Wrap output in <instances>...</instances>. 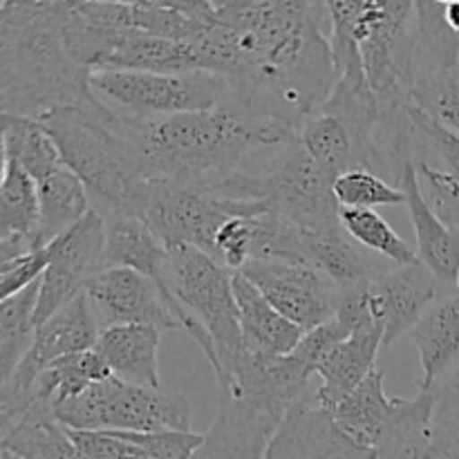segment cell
I'll return each mask as SVG.
<instances>
[{"label":"cell","instance_id":"6da1fadb","mask_svg":"<svg viewBox=\"0 0 459 459\" xmlns=\"http://www.w3.org/2000/svg\"><path fill=\"white\" fill-rule=\"evenodd\" d=\"M204 40L211 72L229 83V101L258 119L299 133L336 83L327 3L220 0Z\"/></svg>","mask_w":459,"mask_h":459},{"label":"cell","instance_id":"7a4b0ae2","mask_svg":"<svg viewBox=\"0 0 459 459\" xmlns=\"http://www.w3.org/2000/svg\"><path fill=\"white\" fill-rule=\"evenodd\" d=\"M119 128L137 151L146 179L182 188L215 186L238 173L254 152L299 139L294 130L258 119L229 99L211 110L184 115L119 117Z\"/></svg>","mask_w":459,"mask_h":459},{"label":"cell","instance_id":"3957f363","mask_svg":"<svg viewBox=\"0 0 459 459\" xmlns=\"http://www.w3.org/2000/svg\"><path fill=\"white\" fill-rule=\"evenodd\" d=\"M65 0H4L0 4V108L40 119L56 108L99 106L90 72L72 54Z\"/></svg>","mask_w":459,"mask_h":459},{"label":"cell","instance_id":"277c9868","mask_svg":"<svg viewBox=\"0 0 459 459\" xmlns=\"http://www.w3.org/2000/svg\"><path fill=\"white\" fill-rule=\"evenodd\" d=\"M39 121L56 142L63 164L85 184L103 218L142 215L151 179L143 175L137 151L110 108L103 103L56 108Z\"/></svg>","mask_w":459,"mask_h":459},{"label":"cell","instance_id":"5b68a950","mask_svg":"<svg viewBox=\"0 0 459 459\" xmlns=\"http://www.w3.org/2000/svg\"><path fill=\"white\" fill-rule=\"evenodd\" d=\"M249 160L260 161V169H240L209 191L222 200L255 204L263 213L282 215L312 236L343 231L334 179L309 157L299 139L254 152Z\"/></svg>","mask_w":459,"mask_h":459},{"label":"cell","instance_id":"8992f818","mask_svg":"<svg viewBox=\"0 0 459 459\" xmlns=\"http://www.w3.org/2000/svg\"><path fill=\"white\" fill-rule=\"evenodd\" d=\"M363 70L381 115L402 117L417 81L415 3L361 0L357 18Z\"/></svg>","mask_w":459,"mask_h":459},{"label":"cell","instance_id":"52a82bcc","mask_svg":"<svg viewBox=\"0 0 459 459\" xmlns=\"http://www.w3.org/2000/svg\"><path fill=\"white\" fill-rule=\"evenodd\" d=\"M233 276L236 273L197 247H169V287L213 341L218 357L213 372L220 388L245 352Z\"/></svg>","mask_w":459,"mask_h":459},{"label":"cell","instance_id":"ba28073f","mask_svg":"<svg viewBox=\"0 0 459 459\" xmlns=\"http://www.w3.org/2000/svg\"><path fill=\"white\" fill-rule=\"evenodd\" d=\"M54 417L67 430L83 433H160L191 430V406L179 393L142 388L117 377L90 385L79 397L54 408Z\"/></svg>","mask_w":459,"mask_h":459},{"label":"cell","instance_id":"9c48e42d","mask_svg":"<svg viewBox=\"0 0 459 459\" xmlns=\"http://www.w3.org/2000/svg\"><path fill=\"white\" fill-rule=\"evenodd\" d=\"M90 88L103 106L130 119L211 110L229 99L227 79L204 70L184 74L97 70L90 72Z\"/></svg>","mask_w":459,"mask_h":459},{"label":"cell","instance_id":"30bf717a","mask_svg":"<svg viewBox=\"0 0 459 459\" xmlns=\"http://www.w3.org/2000/svg\"><path fill=\"white\" fill-rule=\"evenodd\" d=\"M106 218L92 209L76 227L48 245L49 267L40 281L39 325L83 294L90 281L106 269Z\"/></svg>","mask_w":459,"mask_h":459},{"label":"cell","instance_id":"8fae6325","mask_svg":"<svg viewBox=\"0 0 459 459\" xmlns=\"http://www.w3.org/2000/svg\"><path fill=\"white\" fill-rule=\"evenodd\" d=\"M139 220H143L166 247H197L213 258L215 236L231 215L209 188L151 182Z\"/></svg>","mask_w":459,"mask_h":459},{"label":"cell","instance_id":"7c38bea8","mask_svg":"<svg viewBox=\"0 0 459 459\" xmlns=\"http://www.w3.org/2000/svg\"><path fill=\"white\" fill-rule=\"evenodd\" d=\"M240 273L303 332H312L332 321L339 307L341 291L312 264L254 260Z\"/></svg>","mask_w":459,"mask_h":459},{"label":"cell","instance_id":"4fadbf2b","mask_svg":"<svg viewBox=\"0 0 459 459\" xmlns=\"http://www.w3.org/2000/svg\"><path fill=\"white\" fill-rule=\"evenodd\" d=\"M85 296L101 330L117 325H146L161 334L182 330L157 282L134 269H103L85 287Z\"/></svg>","mask_w":459,"mask_h":459},{"label":"cell","instance_id":"5bb4252c","mask_svg":"<svg viewBox=\"0 0 459 459\" xmlns=\"http://www.w3.org/2000/svg\"><path fill=\"white\" fill-rule=\"evenodd\" d=\"M446 287L421 263L377 272L366 282L368 300L377 325L384 330V348L393 345L421 321L426 312L448 296Z\"/></svg>","mask_w":459,"mask_h":459},{"label":"cell","instance_id":"9a60e30c","mask_svg":"<svg viewBox=\"0 0 459 459\" xmlns=\"http://www.w3.org/2000/svg\"><path fill=\"white\" fill-rule=\"evenodd\" d=\"M375 459H459V429L437 420L433 390L394 399Z\"/></svg>","mask_w":459,"mask_h":459},{"label":"cell","instance_id":"2e32d148","mask_svg":"<svg viewBox=\"0 0 459 459\" xmlns=\"http://www.w3.org/2000/svg\"><path fill=\"white\" fill-rule=\"evenodd\" d=\"M267 459H375V453L357 446L316 394L305 393L278 426Z\"/></svg>","mask_w":459,"mask_h":459},{"label":"cell","instance_id":"e0dca14e","mask_svg":"<svg viewBox=\"0 0 459 459\" xmlns=\"http://www.w3.org/2000/svg\"><path fill=\"white\" fill-rule=\"evenodd\" d=\"M282 417L242 397L222 394L204 442L191 459H267V448Z\"/></svg>","mask_w":459,"mask_h":459},{"label":"cell","instance_id":"ac0fdd59","mask_svg":"<svg viewBox=\"0 0 459 459\" xmlns=\"http://www.w3.org/2000/svg\"><path fill=\"white\" fill-rule=\"evenodd\" d=\"M399 186L406 193L408 213L415 227L417 258L446 290L455 287L459 273V231L442 222L429 206L421 193L415 160L406 164Z\"/></svg>","mask_w":459,"mask_h":459},{"label":"cell","instance_id":"d6986e66","mask_svg":"<svg viewBox=\"0 0 459 459\" xmlns=\"http://www.w3.org/2000/svg\"><path fill=\"white\" fill-rule=\"evenodd\" d=\"M233 294L240 312L242 343L247 352L255 357H287L299 348L305 332L291 321H287L263 294L258 287L238 272L233 276Z\"/></svg>","mask_w":459,"mask_h":459},{"label":"cell","instance_id":"ffe728a7","mask_svg":"<svg viewBox=\"0 0 459 459\" xmlns=\"http://www.w3.org/2000/svg\"><path fill=\"white\" fill-rule=\"evenodd\" d=\"M379 348H384L381 327L357 330L343 343L336 345L316 370V375L321 377V385L314 390L318 403L330 412L334 411L352 390H357L368 379L372 370H377Z\"/></svg>","mask_w":459,"mask_h":459},{"label":"cell","instance_id":"44dd1931","mask_svg":"<svg viewBox=\"0 0 459 459\" xmlns=\"http://www.w3.org/2000/svg\"><path fill=\"white\" fill-rule=\"evenodd\" d=\"M160 339L161 332L155 327L117 325L101 330L94 350L124 384L161 388Z\"/></svg>","mask_w":459,"mask_h":459},{"label":"cell","instance_id":"7402d4cb","mask_svg":"<svg viewBox=\"0 0 459 459\" xmlns=\"http://www.w3.org/2000/svg\"><path fill=\"white\" fill-rule=\"evenodd\" d=\"M411 336L420 352V390H435L459 363V294L439 299Z\"/></svg>","mask_w":459,"mask_h":459},{"label":"cell","instance_id":"603a6c76","mask_svg":"<svg viewBox=\"0 0 459 459\" xmlns=\"http://www.w3.org/2000/svg\"><path fill=\"white\" fill-rule=\"evenodd\" d=\"M101 70L184 74V72H200L202 58L193 45L157 39L137 30H126Z\"/></svg>","mask_w":459,"mask_h":459},{"label":"cell","instance_id":"cb8c5ba5","mask_svg":"<svg viewBox=\"0 0 459 459\" xmlns=\"http://www.w3.org/2000/svg\"><path fill=\"white\" fill-rule=\"evenodd\" d=\"M90 193L85 184L67 169L65 164L39 182V229H36V247L52 245L56 238L70 231L81 222L90 211Z\"/></svg>","mask_w":459,"mask_h":459},{"label":"cell","instance_id":"d4e9b609","mask_svg":"<svg viewBox=\"0 0 459 459\" xmlns=\"http://www.w3.org/2000/svg\"><path fill=\"white\" fill-rule=\"evenodd\" d=\"M394 399L385 394L384 370H372L368 379L357 390L348 394L339 406L332 411L339 429L352 439L357 446L375 453L381 442L385 424L393 415Z\"/></svg>","mask_w":459,"mask_h":459},{"label":"cell","instance_id":"484cf974","mask_svg":"<svg viewBox=\"0 0 459 459\" xmlns=\"http://www.w3.org/2000/svg\"><path fill=\"white\" fill-rule=\"evenodd\" d=\"M0 119H3V160L21 166L36 182H43L61 169V151L39 119L9 115V112H3Z\"/></svg>","mask_w":459,"mask_h":459},{"label":"cell","instance_id":"4316f807","mask_svg":"<svg viewBox=\"0 0 459 459\" xmlns=\"http://www.w3.org/2000/svg\"><path fill=\"white\" fill-rule=\"evenodd\" d=\"M3 448L21 459H83L70 430L58 424L54 411L34 403L25 417L3 435Z\"/></svg>","mask_w":459,"mask_h":459},{"label":"cell","instance_id":"83f0119b","mask_svg":"<svg viewBox=\"0 0 459 459\" xmlns=\"http://www.w3.org/2000/svg\"><path fill=\"white\" fill-rule=\"evenodd\" d=\"M112 379V370L97 350L58 359L45 368L34 384V403H45L54 411L67 399L79 397L94 384Z\"/></svg>","mask_w":459,"mask_h":459},{"label":"cell","instance_id":"f1b7e54d","mask_svg":"<svg viewBox=\"0 0 459 459\" xmlns=\"http://www.w3.org/2000/svg\"><path fill=\"white\" fill-rule=\"evenodd\" d=\"M40 281L21 294L0 300V381L12 377L34 343L39 330L36 312L40 300Z\"/></svg>","mask_w":459,"mask_h":459},{"label":"cell","instance_id":"f546056e","mask_svg":"<svg viewBox=\"0 0 459 459\" xmlns=\"http://www.w3.org/2000/svg\"><path fill=\"white\" fill-rule=\"evenodd\" d=\"M417 72L455 70L459 65V34L444 16V0H417ZM417 74V76H420Z\"/></svg>","mask_w":459,"mask_h":459},{"label":"cell","instance_id":"4dcf8cb0","mask_svg":"<svg viewBox=\"0 0 459 459\" xmlns=\"http://www.w3.org/2000/svg\"><path fill=\"white\" fill-rule=\"evenodd\" d=\"M39 182L13 161L3 160L0 184V238H27L36 247L39 229ZM39 249V247H36Z\"/></svg>","mask_w":459,"mask_h":459},{"label":"cell","instance_id":"1f68e13d","mask_svg":"<svg viewBox=\"0 0 459 459\" xmlns=\"http://www.w3.org/2000/svg\"><path fill=\"white\" fill-rule=\"evenodd\" d=\"M307 264L318 269L341 294L359 290L377 273L361 251L345 240L343 231L332 236H309Z\"/></svg>","mask_w":459,"mask_h":459},{"label":"cell","instance_id":"d6a6232c","mask_svg":"<svg viewBox=\"0 0 459 459\" xmlns=\"http://www.w3.org/2000/svg\"><path fill=\"white\" fill-rule=\"evenodd\" d=\"M341 227L354 242L363 245L375 254L385 255L397 267L420 263L417 249L403 240L377 211L370 209H341Z\"/></svg>","mask_w":459,"mask_h":459},{"label":"cell","instance_id":"836d02e7","mask_svg":"<svg viewBox=\"0 0 459 459\" xmlns=\"http://www.w3.org/2000/svg\"><path fill=\"white\" fill-rule=\"evenodd\" d=\"M411 106L420 108L430 119L459 133V65L455 70L417 76Z\"/></svg>","mask_w":459,"mask_h":459},{"label":"cell","instance_id":"e575fe53","mask_svg":"<svg viewBox=\"0 0 459 459\" xmlns=\"http://www.w3.org/2000/svg\"><path fill=\"white\" fill-rule=\"evenodd\" d=\"M334 195L341 209H379L406 204V193L372 170H348L334 179Z\"/></svg>","mask_w":459,"mask_h":459},{"label":"cell","instance_id":"d590c367","mask_svg":"<svg viewBox=\"0 0 459 459\" xmlns=\"http://www.w3.org/2000/svg\"><path fill=\"white\" fill-rule=\"evenodd\" d=\"M415 169L430 209L442 222L459 231V175L439 161H430L424 152H415Z\"/></svg>","mask_w":459,"mask_h":459},{"label":"cell","instance_id":"8d00e7d4","mask_svg":"<svg viewBox=\"0 0 459 459\" xmlns=\"http://www.w3.org/2000/svg\"><path fill=\"white\" fill-rule=\"evenodd\" d=\"M115 437L133 444L152 459H191L204 442V435L182 433V430H160V433H112Z\"/></svg>","mask_w":459,"mask_h":459},{"label":"cell","instance_id":"74e56055","mask_svg":"<svg viewBox=\"0 0 459 459\" xmlns=\"http://www.w3.org/2000/svg\"><path fill=\"white\" fill-rule=\"evenodd\" d=\"M408 119H411L417 137L437 155L439 164H444L448 170L459 175V133L437 124L415 106H408Z\"/></svg>","mask_w":459,"mask_h":459},{"label":"cell","instance_id":"f35d334b","mask_svg":"<svg viewBox=\"0 0 459 459\" xmlns=\"http://www.w3.org/2000/svg\"><path fill=\"white\" fill-rule=\"evenodd\" d=\"M49 267V249L43 247L39 251H31V254L21 255V258L7 260V263L0 264V299H9V296H16L21 291H25L27 287H31L34 282H39L43 278V273Z\"/></svg>","mask_w":459,"mask_h":459},{"label":"cell","instance_id":"ab89813d","mask_svg":"<svg viewBox=\"0 0 459 459\" xmlns=\"http://www.w3.org/2000/svg\"><path fill=\"white\" fill-rule=\"evenodd\" d=\"M72 442L76 444L83 459H152L139 451L133 444L115 437L110 433H83V430H70Z\"/></svg>","mask_w":459,"mask_h":459},{"label":"cell","instance_id":"60d3db41","mask_svg":"<svg viewBox=\"0 0 459 459\" xmlns=\"http://www.w3.org/2000/svg\"><path fill=\"white\" fill-rule=\"evenodd\" d=\"M433 393L437 399V420L459 429V363Z\"/></svg>","mask_w":459,"mask_h":459},{"label":"cell","instance_id":"b9f144b4","mask_svg":"<svg viewBox=\"0 0 459 459\" xmlns=\"http://www.w3.org/2000/svg\"><path fill=\"white\" fill-rule=\"evenodd\" d=\"M444 16H446L451 30L459 34V0H444Z\"/></svg>","mask_w":459,"mask_h":459},{"label":"cell","instance_id":"7bdbcfd3","mask_svg":"<svg viewBox=\"0 0 459 459\" xmlns=\"http://www.w3.org/2000/svg\"><path fill=\"white\" fill-rule=\"evenodd\" d=\"M0 459H21V457L13 455L12 451H4V448H3V453H0Z\"/></svg>","mask_w":459,"mask_h":459},{"label":"cell","instance_id":"ee69618b","mask_svg":"<svg viewBox=\"0 0 459 459\" xmlns=\"http://www.w3.org/2000/svg\"><path fill=\"white\" fill-rule=\"evenodd\" d=\"M455 290H457V294H459V273H457V281H455Z\"/></svg>","mask_w":459,"mask_h":459}]
</instances>
